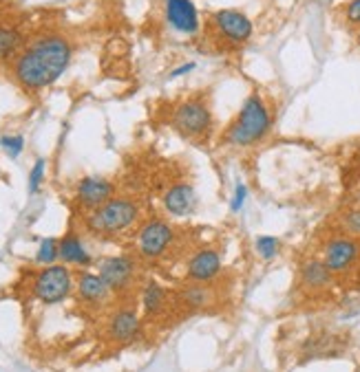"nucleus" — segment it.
Instances as JSON below:
<instances>
[{"label": "nucleus", "mask_w": 360, "mask_h": 372, "mask_svg": "<svg viewBox=\"0 0 360 372\" xmlns=\"http://www.w3.org/2000/svg\"><path fill=\"white\" fill-rule=\"evenodd\" d=\"M74 47L62 35H42L27 44L13 60V76L27 90H42L66 71Z\"/></svg>", "instance_id": "nucleus-1"}, {"label": "nucleus", "mask_w": 360, "mask_h": 372, "mask_svg": "<svg viewBox=\"0 0 360 372\" xmlns=\"http://www.w3.org/2000/svg\"><path fill=\"white\" fill-rule=\"evenodd\" d=\"M269 128H272V113L259 92H252L241 104L237 117L226 128L223 141L235 148H248L263 141Z\"/></svg>", "instance_id": "nucleus-2"}, {"label": "nucleus", "mask_w": 360, "mask_h": 372, "mask_svg": "<svg viewBox=\"0 0 360 372\" xmlns=\"http://www.w3.org/2000/svg\"><path fill=\"white\" fill-rule=\"evenodd\" d=\"M139 218V205L131 198H111L93 210L86 218V225L93 234L113 236L133 227Z\"/></svg>", "instance_id": "nucleus-3"}, {"label": "nucleus", "mask_w": 360, "mask_h": 372, "mask_svg": "<svg viewBox=\"0 0 360 372\" xmlns=\"http://www.w3.org/2000/svg\"><path fill=\"white\" fill-rule=\"evenodd\" d=\"M173 128L186 139H204L212 130V113L206 100L190 97L177 104L170 115Z\"/></svg>", "instance_id": "nucleus-4"}, {"label": "nucleus", "mask_w": 360, "mask_h": 372, "mask_svg": "<svg viewBox=\"0 0 360 372\" xmlns=\"http://www.w3.org/2000/svg\"><path fill=\"white\" fill-rule=\"evenodd\" d=\"M71 287H74V277L66 265H49L45 267L33 282V297L42 304H60L64 302Z\"/></svg>", "instance_id": "nucleus-5"}, {"label": "nucleus", "mask_w": 360, "mask_h": 372, "mask_svg": "<svg viewBox=\"0 0 360 372\" xmlns=\"http://www.w3.org/2000/svg\"><path fill=\"white\" fill-rule=\"evenodd\" d=\"M210 25L217 33V38L226 44L232 47H241L245 44L252 33H255V25L248 18V13H243L241 9H219L210 16Z\"/></svg>", "instance_id": "nucleus-6"}, {"label": "nucleus", "mask_w": 360, "mask_h": 372, "mask_svg": "<svg viewBox=\"0 0 360 372\" xmlns=\"http://www.w3.org/2000/svg\"><path fill=\"white\" fill-rule=\"evenodd\" d=\"M323 263L334 275L349 273L360 263V243L354 236H334L323 247Z\"/></svg>", "instance_id": "nucleus-7"}, {"label": "nucleus", "mask_w": 360, "mask_h": 372, "mask_svg": "<svg viewBox=\"0 0 360 372\" xmlns=\"http://www.w3.org/2000/svg\"><path fill=\"white\" fill-rule=\"evenodd\" d=\"M173 243H175V229L170 222L161 220V218L149 220L137 234V249L149 260L161 258L170 249Z\"/></svg>", "instance_id": "nucleus-8"}, {"label": "nucleus", "mask_w": 360, "mask_h": 372, "mask_svg": "<svg viewBox=\"0 0 360 372\" xmlns=\"http://www.w3.org/2000/svg\"><path fill=\"white\" fill-rule=\"evenodd\" d=\"M164 18L166 25L179 35H197L202 29L199 11L192 0H164Z\"/></svg>", "instance_id": "nucleus-9"}, {"label": "nucleus", "mask_w": 360, "mask_h": 372, "mask_svg": "<svg viewBox=\"0 0 360 372\" xmlns=\"http://www.w3.org/2000/svg\"><path fill=\"white\" fill-rule=\"evenodd\" d=\"M221 273V256L217 249L204 247L199 251H194L192 258L188 260L186 275L190 282L197 284H208L212 280H217Z\"/></svg>", "instance_id": "nucleus-10"}, {"label": "nucleus", "mask_w": 360, "mask_h": 372, "mask_svg": "<svg viewBox=\"0 0 360 372\" xmlns=\"http://www.w3.org/2000/svg\"><path fill=\"white\" fill-rule=\"evenodd\" d=\"M161 205L175 218H188L197 212L199 196H197V190L190 183H177L166 190L164 198H161Z\"/></svg>", "instance_id": "nucleus-11"}, {"label": "nucleus", "mask_w": 360, "mask_h": 372, "mask_svg": "<svg viewBox=\"0 0 360 372\" xmlns=\"http://www.w3.org/2000/svg\"><path fill=\"white\" fill-rule=\"evenodd\" d=\"M76 194L80 205L88 212H93L100 205H104L106 200L113 198V183L102 176H84L78 181Z\"/></svg>", "instance_id": "nucleus-12"}, {"label": "nucleus", "mask_w": 360, "mask_h": 372, "mask_svg": "<svg viewBox=\"0 0 360 372\" xmlns=\"http://www.w3.org/2000/svg\"><path fill=\"white\" fill-rule=\"evenodd\" d=\"M98 273L102 275V280L109 284L111 291H120L124 287H129V282L135 275V263L129 256H109L100 263Z\"/></svg>", "instance_id": "nucleus-13"}, {"label": "nucleus", "mask_w": 360, "mask_h": 372, "mask_svg": "<svg viewBox=\"0 0 360 372\" xmlns=\"http://www.w3.org/2000/svg\"><path fill=\"white\" fill-rule=\"evenodd\" d=\"M334 280V273L330 267L323 263V258H312L301 267V282L310 291H323L327 289Z\"/></svg>", "instance_id": "nucleus-14"}, {"label": "nucleus", "mask_w": 360, "mask_h": 372, "mask_svg": "<svg viewBox=\"0 0 360 372\" xmlns=\"http://www.w3.org/2000/svg\"><path fill=\"white\" fill-rule=\"evenodd\" d=\"M111 289L102 280L100 273H91V271H84L78 277V295L80 300L86 304H102L106 297H109Z\"/></svg>", "instance_id": "nucleus-15"}, {"label": "nucleus", "mask_w": 360, "mask_h": 372, "mask_svg": "<svg viewBox=\"0 0 360 372\" xmlns=\"http://www.w3.org/2000/svg\"><path fill=\"white\" fill-rule=\"evenodd\" d=\"M60 260L64 265H78V267H88L93 263L91 253L86 251L82 238L74 232L60 238Z\"/></svg>", "instance_id": "nucleus-16"}, {"label": "nucleus", "mask_w": 360, "mask_h": 372, "mask_svg": "<svg viewBox=\"0 0 360 372\" xmlns=\"http://www.w3.org/2000/svg\"><path fill=\"white\" fill-rule=\"evenodd\" d=\"M109 330H111V337L115 342H131L137 330H139V318L133 308H122L117 311L113 318H111V324H109Z\"/></svg>", "instance_id": "nucleus-17"}, {"label": "nucleus", "mask_w": 360, "mask_h": 372, "mask_svg": "<svg viewBox=\"0 0 360 372\" xmlns=\"http://www.w3.org/2000/svg\"><path fill=\"white\" fill-rule=\"evenodd\" d=\"M141 306H144V313L155 318L161 311L166 308V291L161 289L155 280H151L146 287L141 291Z\"/></svg>", "instance_id": "nucleus-18"}, {"label": "nucleus", "mask_w": 360, "mask_h": 372, "mask_svg": "<svg viewBox=\"0 0 360 372\" xmlns=\"http://www.w3.org/2000/svg\"><path fill=\"white\" fill-rule=\"evenodd\" d=\"M179 300L184 302L186 308H204L208 302H210V291L206 289V284H197V282H190L186 284L182 291H179Z\"/></svg>", "instance_id": "nucleus-19"}, {"label": "nucleus", "mask_w": 360, "mask_h": 372, "mask_svg": "<svg viewBox=\"0 0 360 372\" xmlns=\"http://www.w3.org/2000/svg\"><path fill=\"white\" fill-rule=\"evenodd\" d=\"M56 260H60V240L58 238H42L38 251H35V263L38 265H56Z\"/></svg>", "instance_id": "nucleus-20"}, {"label": "nucleus", "mask_w": 360, "mask_h": 372, "mask_svg": "<svg viewBox=\"0 0 360 372\" xmlns=\"http://www.w3.org/2000/svg\"><path fill=\"white\" fill-rule=\"evenodd\" d=\"M23 44V35L18 29L9 27H0V58H7V55L16 53Z\"/></svg>", "instance_id": "nucleus-21"}, {"label": "nucleus", "mask_w": 360, "mask_h": 372, "mask_svg": "<svg viewBox=\"0 0 360 372\" xmlns=\"http://www.w3.org/2000/svg\"><path fill=\"white\" fill-rule=\"evenodd\" d=\"M255 249L257 253L269 263V260H274L281 251V240L277 236H257L255 238Z\"/></svg>", "instance_id": "nucleus-22"}, {"label": "nucleus", "mask_w": 360, "mask_h": 372, "mask_svg": "<svg viewBox=\"0 0 360 372\" xmlns=\"http://www.w3.org/2000/svg\"><path fill=\"white\" fill-rule=\"evenodd\" d=\"M45 174H47V161L45 159H35L33 167L29 170V194H38L40 192Z\"/></svg>", "instance_id": "nucleus-23"}, {"label": "nucleus", "mask_w": 360, "mask_h": 372, "mask_svg": "<svg viewBox=\"0 0 360 372\" xmlns=\"http://www.w3.org/2000/svg\"><path fill=\"white\" fill-rule=\"evenodd\" d=\"M340 227L347 236H354V238H360V208H352L343 214L340 218Z\"/></svg>", "instance_id": "nucleus-24"}, {"label": "nucleus", "mask_w": 360, "mask_h": 372, "mask_svg": "<svg viewBox=\"0 0 360 372\" xmlns=\"http://www.w3.org/2000/svg\"><path fill=\"white\" fill-rule=\"evenodd\" d=\"M0 148H3L11 159H18L25 150V139L23 135H3L0 137Z\"/></svg>", "instance_id": "nucleus-25"}, {"label": "nucleus", "mask_w": 360, "mask_h": 372, "mask_svg": "<svg viewBox=\"0 0 360 372\" xmlns=\"http://www.w3.org/2000/svg\"><path fill=\"white\" fill-rule=\"evenodd\" d=\"M248 196H250V192H248V185H245V183H241V181H237V185H235V192H232V198H230V212H232V214H239V212L245 208Z\"/></svg>", "instance_id": "nucleus-26"}, {"label": "nucleus", "mask_w": 360, "mask_h": 372, "mask_svg": "<svg viewBox=\"0 0 360 372\" xmlns=\"http://www.w3.org/2000/svg\"><path fill=\"white\" fill-rule=\"evenodd\" d=\"M345 18H347V23L360 27V0H349L345 5Z\"/></svg>", "instance_id": "nucleus-27"}, {"label": "nucleus", "mask_w": 360, "mask_h": 372, "mask_svg": "<svg viewBox=\"0 0 360 372\" xmlns=\"http://www.w3.org/2000/svg\"><path fill=\"white\" fill-rule=\"evenodd\" d=\"M194 68H197V64H194V62H184L182 66H177V68H173V71H170V80L184 78V76H188V73H192Z\"/></svg>", "instance_id": "nucleus-28"}, {"label": "nucleus", "mask_w": 360, "mask_h": 372, "mask_svg": "<svg viewBox=\"0 0 360 372\" xmlns=\"http://www.w3.org/2000/svg\"><path fill=\"white\" fill-rule=\"evenodd\" d=\"M358 42H360V27H358Z\"/></svg>", "instance_id": "nucleus-29"}, {"label": "nucleus", "mask_w": 360, "mask_h": 372, "mask_svg": "<svg viewBox=\"0 0 360 372\" xmlns=\"http://www.w3.org/2000/svg\"><path fill=\"white\" fill-rule=\"evenodd\" d=\"M358 159H360V145H358Z\"/></svg>", "instance_id": "nucleus-30"}]
</instances>
